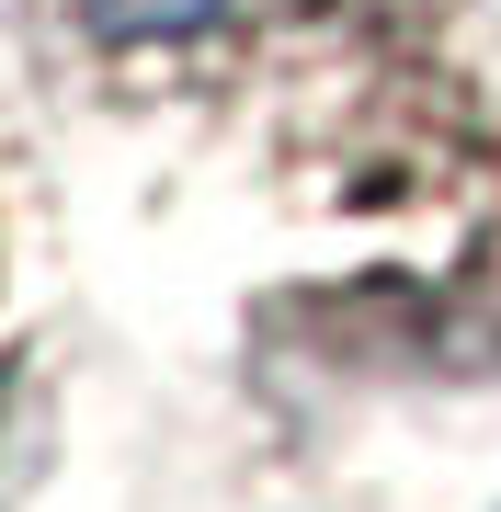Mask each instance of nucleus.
<instances>
[{"instance_id":"f03ea898","label":"nucleus","mask_w":501,"mask_h":512,"mask_svg":"<svg viewBox=\"0 0 501 512\" xmlns=\"http://www.w3.org/2000/svg\"><path fill=\"white\" fill-rule=\"evenodd\" d=\"M12 308H23V171L0 137V365H12Z\"/></svg>"},{"instance_id":"f257e3e1","label":"nucleus","mask_w":501,"mask_h":512,"mask_svg":"<svg viewBox=\"0 0 501 512\" xmlns=\"http://www.w3.org/2000/svg\"><path fill=\"white\" fill-rule=\"evenodd\" d=\"M57 23L103 69H183V57H205L240 23V0H57Z\"/></svg>"}]
</instances>
